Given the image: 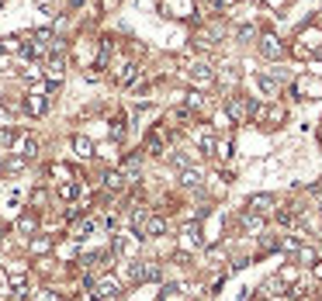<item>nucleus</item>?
I'll use <instances>...</instances> for the list:
<instances>
[{"mask_svg": "<svg viewBox=\"0 0 322 301\" xmlns=\"http://www.w3.org/2000/svg\"><path fill=\"white\" fill-rule=\"evenodd\" d=\"M253 35H256V28H239V38H242V42H246V38H253Z\"/></svg>", "mask_w": 322, "mask_h": 301, "instance_id": "30", "label": "nucleus"}, {"mask_svg": "<svg viewBox=\"0 0 322 301\" xmlns=\"http://www.w3.org/2000/svg\"><path fill=\"white\" fill-rule=\"evenodd\" d=\"M94 228H97V222H94V218H83V222H77V225H73V239H87Z\"/></svg>", "mask_w": 322, "mask_h": 301, "instance_id": "14", "label": "nucleus"}, {"mask_svg": "<svg viewBox=\"0 0 322 301\" xmlns=\"http://www.w3.org/2000/svg\"><path fill=\"white\" fill-rule=\"evenodd\" d=\"M94 298L97 301H121V284L118 277H101L94 284Z\"/></svg>", "mask_w": 322, "mask_h": 301, "instance_id": "1", "label": "nucleus"}, {"mask_svg": "<svg viewBox=\"0 0 322 301\" xmlns=\"http://www.w3.org/2000/svg\"><path fill=\"white\" fill-rule=\"evenodd\" d=\"M281 281H295V267H284L281 270Z\"/></svg>", "mask_w": 322, "mask_h": 301, "instance_id": "28", "label": "nucleus"}, {"mask_svg": "<svg viewBox=\"0 0 322 301\" xmlns=\"http://www.w3.org/2000/svg\"><path fill=\"white\" fill-rule=\"evenodd\" d=\"M49 246H52V242H49V239H35V242H31V253H45V249H49Z\"/></svg>", "mask_w": 322, "mask_h": 301, "instance_id": "26", "label": "nucleus"}, {"mask_svg": "<svg viewBox=\"0 0 322 301\" xmlns=\"http://www.w3.org/2000/svg\"><path fill=\"white\" fill-rule=\"evenodd\" d=\"M73 152H77V156H80V159H90V156H94V142H90V139H87V135H77V139H73Z\"/></svg>", "mask_w": 322, "mask_h": 301, "instance_id": "12", "label": "nucleus"}, {"mask_svg": "<svg viewBox=\"0 0 322 301\" xmlns=\"http://www.w3.org/2000/svg\"><path fill=\"white\" fill-rule=\"evenodd\" d=\"M249 111H253V104H246V100H239V97H229V100H225V114L236 118V121H242Z\"/></svg>", "mask_w": 322, "mask_h": 301, "instance_id": "7", "label": "nucleus"}, {"mask_svg": "<svg viewBox=\"0 0 322 301\" xmlns=\"http://www.w3.org/2000/svg\"><path fill=\"white\" fill-rule=\"evenodd\" d=\"M17 232H35V218H31V215L17 218Z\"/></svg>", "mask_w": 322, "mask_h": 301, "instance_id": "24", "label": "nucleus"}, {"mask_svg": "<svg viewBox=\"0 0 322 301\" xmlns=\"http://www.w3.org/2000/svg\"><path fill=\"white\" fill-rule=\"evenodd\" d=\"M187 73H191V80H194L198 87H208V83L215 80V73H212V66H208V63H191V70H187Z\"/></svg>", "mask_w": 322, "mask_h": 301, "instance_id": "6", "label": "nucleus"}, {"mask_svg": "<svg viewBox=\"0 0 322 301\" xmlns=\"http://www.w3.org/2000/svg\"><path fill=\"white\" fill-rule=\"evenodd\" d=\"M260 52H263L267 59H284V42L267 31V35H260Z\"/></svg>", "mask_w": 322, "mask_h": 301, "instance_id": "3", "label": "nucleus"}, {"mask_svg": "<svg viewBox=\"0 0 322 301\" xmlns=\"http://www.w3.org/2000/svg\"><path fill=\"white\" fill-rule=\"evenodd\" d=\"M298 263H309V267H316V263H319L316 249H312V246H298Z\"/></svg>", "mask_w": 322, "mask_h": 301, "instance_id": "17", "label": "nucleus"}, {"mask_svg": "<svg viewBox=\"0 0 322 301\" xmlns=\"http://www.w3.org/2000/svg\"><path fill=\"white\" fill-rule=\"evenodd\" d=\"M24 107H28V114H31V118H42V114H45V107H49V100H45V94H42V90L35 87Z\"/></svg>", "mask_w": 322, "mask_h": 301, "instance_id": "5", "label": "nucleus"}, {"mask_svg": "<svg viewBox=\"0 0 322 301\" xmlns=\"http://www.w3.org/2000/svg\"><path fill=\"white\" fill-rule=\"evenodd\" d=\"M263 3H267V7H270V10H281V7H284V3H288V0H263Z\"/></svg>", "mask_w": 322, "mask_h": 301, "instance_id": "29", "label": "nucleus"}, {"mask_svg": "<svg viewBox=\"0 0 322 301\" xmlns=\"http://www.w3.org/2000/svg\"><path fill=\"white\" fill-rule=\"evenodd\" d=\"M45 73H49V80H63V73H66V56L63 52H52L49 56V63H45Z\"/></svg>", "mask_w": 322, "mask_h": 301, "instance_id": "4", "label": "nucleus"}, {"mask_svg": "<svg viewBox=\"0 0 322 301\" xmlns=\"http://www.w3.org/2000/svg\"><path fill=\"white\" fill-rule=\"evenodd\" d=\"M35 149H38V146H35V139H28V135H17V139H14V152H17V156L31 159V156H35Z\"/></svg>", "mask_w": 322, "mask_h": 301, "instance_id": "11", "label": "nucleus"}, {"mask_svg": "<svg viewBox=\"0 0 322 301\" xmlns=\"http://www.w3.org/2000/svg\"><path fill=\"white\" fill-rule=\"evenodd\" d=\"M7 295H10V281H7V277H3V274H0V301L7 298Z\"/></svg>", "mask_w": 322, "mask_h": 301, "instance_id": "27", "label": "nucleus"}, {"mask_svg": "<svg viewBox=\"0 0 322 301\" xmlns=\"http://www.w3.org/2000/svg\"><path fill=\"white\" fill-rule=\"evenodd\" d=\"M208 100H205V94H187V111H201Z\"/></svg>", "mask_w": 322, "mask_h": 301, "instance_id": "20", "label": "nucleus"}, {"mask_svg": "<svg viewBox=\"0 0 322 301\" xmlns=\"http://www.w3.org/2000/svg\"><path fill=\"white\" fill-rule=\"evenodd\" d=\"M312 274H316V277H322V260L316 263V267H312Z\"/></svg>", "mask_w": 322, "mask_h": 301, "instance_id": "31", "label": "nucleus"}, {"mask_svg": "<svg viewBox=\"0 0 322 301\" xmlns=\"http://www.w3.org/2000/svg\"><path fill=\"white\" fill-rule=\"evenodd\" d=\"M256 87H260L267 97H277V94H281V80H274V76H267V73L256 76Z\"/></svg>", "mask_w": 322, "mask_h": 301, "instance_id": "10", "label": "nucleus"}, {"mask_svg": "<svg viewBox=\"0 0 322 301\" xmlns=\"http://www.w3.org/2000/svg\"><path fill=\"white\" fill-rule=\"evenodd\" d=\"M14 139H17V135H14L10 128H0V152L7 149V146H14Z\"/></svg>", "mask_w": 322, "mask_h": 301, "instance_id": "23", "label": "nucleus"}, {"mask_svg": "<svg viewBox=\"0 0 322 301\" xmlns=\"http://www.w3.org/2000/svg\"><path fill=\"white\" fill-rule=\"evenodd\" d=\"M163 232H166V222H163L160 215H156V218H149L146 228H142V235H149V239H156V235H163Z\"/></svg>", "mask_w": 322, "mask_h": 301, "instance_id": "13", "label": "nucleus"}, {"mask_svg": "<svg viewBox=\"0 0 322 301\" xmlns=\"http://www.w3.org/2000/svg\"><path fill=\"white\" fill-rule=\"evenodd\" d=\"M59 194H63V201H73V198L80 194V184H63V187H59Z\"/></svg>", "mask_w": 322, "mask_h": 301, "instance_id": "21", "label": "nucleus"}, {"mask_svg": "<svg viewBox=\"0 0 322 301\" xmlns=\"http://www.w3.org/2000/svg\"><path fill=\"white\" fill-rule=\"evenodd\" d=\"M135 73H139V70H135L132 63H125V66L118 70V83H132V80H135Z\"/></svg>", "mask_w": 322, "mask_h": 301, "instance_id": "19", "label": "nucleus"}, {"mask_svg": "<svg viewBox=\"0 0 322 301\" xmlns=\"http://www.w3.org/2000/svg\"><path fill=\"white\" fill-rule=\"evenodd\" d=\"M270 208H274V194H253L249 198V211L253 215H267Z\"/></svg>", "mask_w": 322, "mask_h": 301, "instance_id": "8", "label": "nucleus"}, {"mask_svg": "<svg viewBox=\"0 0 322 301\" xmlns=\"http://www.w3.org/2000/svg\"><path fill=\"white\" fill-rule=\"evenodd\" d=\"M180 184H184V187H198V184H201V173H198V170H184V173H180Z\"/></svg>", "mask_w": 322, "mask_h": 301, "instance_id": "18", "label": "nucleus"}, {"mask_svg": "<svg viewBox=\"0 0 322 301\" xmlns=\"http://www.w3.org/2000/svg\"><path fill=\"white\" fill-rule=\"evenodd\" d=\"M135 253H139V235H132V232L114 235V242H111V256H135Z\"/></svg>", "mask_w": 322, "mask_h": 301, "instance_id": "2", "label": "nucleus"}, {"mask_svg": "<svg viewBox=\"0 0 322 301\" xmlns=\"http://www.w3.org/2000/svg\"><path fill=\"white\" fill-rule=\"evenodd\" d=\"M125 180L128 177H121V173H104V191H121Z\"/></svg>", "mask_w": 322, "mask_h": 301, "instance_id": "16", "label": "nucleus"}, {"mask_svg": "<svg viewBox=\"0 0 322 301\" xmlns=\"http://www.w3.org/2000/svg\"><path fill=\"white\" fill-rule=\"evenodd\" d=\"M180 239H184V246H201V225L198 222H187V225L180 228Z\"/></svg>", "mask_w": 322, "mask_h": 301, "instance_id": "9", "label": "nucleus"}, {"mask_svg": "<svg viewBox=\"0 0 322 301\" xmlns=\"http://www.w3.org/2000/svg\"><path fill=\"white\" fill-rule=\"evenodd\" d=\"M163 7H170V10H180V17H184V14L191 10V3H187V0H166Z\"/></svg>", "mask_w": 322, "mask_h": 301, "instance_id": "22", "label": "nucleus"}, {"mask_svg": "<svg viewBox=\"0 0 322 301\" xmlns=\"http://www.w3.org/2000/svg\"><path fill=\"white\" fill-rule=\"evenodd\" d=\"M52 177H56V184H70V180H73V170H70L66 163H56V166H52Z\"/></svg>", "mask_w": 322, "mask_h": 301, "instance_id": "15", "label": "nucleus"}, {"mask_svg": "<svg viewBox=\"0 0 322 301\" xmlns=\"http://www.w3.org/2000/svg\"><path fill=\"white\" fill-rule=\"evenodd\" d=\"M94 156H101V159H114V146H111V142H107V146H97Z\"/></svg>", "mask_w": 322, "mask_h": 301, "instance_id": "25", "label": "nucleus"}]
</instances>
